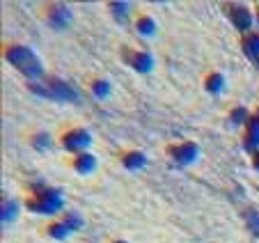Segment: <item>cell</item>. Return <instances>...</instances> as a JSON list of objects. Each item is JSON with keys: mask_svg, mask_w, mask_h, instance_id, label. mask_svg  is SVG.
Masks as SVG:
<instances>
[{"mask_svg": "<svg viewBox=\"0 0 259 243\" xmlns=\"http://www.w3.org/2000/svg\"><path fill=\"white\" fill-rule=\"evenodd\" d=\"M9 60L14 62L19 69L23 71H28V74H37L39 67H37V60L32 58L28 51H23V48H16V51H9Z\"/></svg>", "mask_w": 259, "mask_h": 243, "instance_id": "6da1fadb", "label": "cell"}]
</instances>
